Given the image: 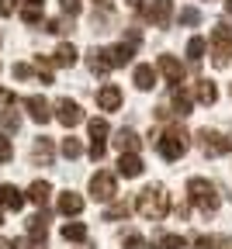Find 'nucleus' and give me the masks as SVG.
<instances>
[{
    "mask_svg": "<svg viewBox=\"0 0 232 249\" xmlns=\"http://www.w3.org/2000/svg\"><path fill=\"white\" fill-rule=\"evenodd\" d=\"M59 4H62V14H70V18H77V14L83 11L80 0H59Z\"/></svg>",
    "mask_w": 232,
    "mask_h": 249,
    "instance_id": "obj_38",
    "label": "nucleus"
},
{
    "mask_svg": "<svg viewBox=\"0 0 232 249\" xmlns=\"http://www.w3.org/2000/svg\"><path fill=\"white\" fill-rule=\"evenodd\" d=\"M118 173H121L125 180L142 177V160H139L135 152H121V160H118Z\"/></svg>",
    "mask_w": 232,
    "mask_h": 249,
    "instance_id": "obj_13",
    "label": "nucleus"
},
{
    "mask_svg": "<svg viewBox=\"0 0 232 249\" xmlns=\"http://www.w3.org/2000/svg\"><path fill=\"white\" fill-rule=\"evenodd\" d=\"M225 11H229V14H232V0H225Z\"/></svg>",
    "mask_w": 232,
    "mask_h": 249,
    "instance_id": "obj_44",
    "label": "nucleus"
},
{
    "mask_svg": "<svg viewBox=\"0 0 232 249\" xmlns=\"http://www.w3.org/2000/svg\"><path fill=\"white\" fill-rule=\"evenodd\" d=\"M121 246H125V249H149V246H146V239H142V235H135V232H128Z\"/></svg>",
    "mask_w": 232,
    "mask_h": 249,
    "instance_id": "obj_34",
    "label": "nucleus"
},
{
    "mask_svg": "<svg viewBox=\"0 0 232 249\" xmlns=\"http://www.w3.org/2000/svg\"><path fill=\"white\" fill-rule=\"evenodd\" d=\"M197 21H201V11L197 7H184L180 11V24H197Z\"/></svg>",
    "mask_w": 232,
    "mask_h": 249,
    "instance_id": "obj_35",
    "label": "nucleus"
},
{
    "mask_svg": "<svg viewBox=\"0 0 232 249\" xmlns=\"http://www.w3.org/2000/svg\"><path fill=\"white\" fill-rule=\"evenodd\" d=\"M187 194H191V204H194L197 211H205V214H215V211H218V204H222L218 187H215V183H208L205 177L187 180Z\"/></svg>",
    "mask_w": 232,
    "mask_h": 249,
    "instance_id": "obj_2",
    "label": "nucleus"
},
{
    "mask_svg": "<svg viewBox=\"0 0 232 249\" xmlns=\"http://www.w3.org/2000/svg\"><path fill=\"white\" fill-rule=\"evenodd\" d=\"M197 101H201V104H215L218 101V90H215V83L212 80H197Z\"/></svg>",
    "mask_w": 232,
    "mask_h": 249,
    "instance_id": "obj_27",
    "label": "nucleus"
},
{
    "mask_svg": "<svg viewBox=\"0 0 232 249\" xmlns=\"http://www.w3.org/2000/svg\"><path fill=\"white\" fill-rule=\"evenodd\" d=\"M24 107H28V118H31V121H39V124H45V121L52 118V114H49V101L39 97V93H35V97H28Z\"/></svg>",
    "mask_w": 232,
    "mask_h": 249,
    "instance_id": "obj_14",
    "label": "nucleus"
},
{
    "mask_svg": "<svg viewBox=\"0 0 232 249\" xmlns=\"http://www.w3.org/2000/svg\"><path fill=\"white\" fill-rule=\"evenodd\" d=\"M87 62H90V73H94V76H108V73L115 70V66H111V59H108V52H104V49H94Z\"/></svg>",
    "mask_w": 232,
    "mask_h": 249,
    "instance_id": "obj_16",
    "label": "nucleus"
},
{
    "mask_svg": "<svg viewBox=\"0 0 232 249\" xmlns=\"http://www.w3.org/2000/svg\"><path fill=\"white\" fill-rule=\"evenodd\" d=\"M31 160L42 163V166H49L52 163V142L49 139H35V145H31Z\"/></svg>",
    "mask_w": 232,
    "mask_h": 249,
    "instance_id": "obj_22",
    "label": "nucleus"
},
{
    "mask_svg": "<svg viewBox=\"0 0 232 249\" xmlns=\"http://www.w3.org/2000/svg\"><path fill=\"white\" fill-rule=\"evenodd\" d=\"M45 31H49V35H62V31H66V21H62V18H52V21H45Z\"/></svg>",
    "mask_w": 232,
    "mask_h": 249,
    "instance_id": "obj_39",
    "label": "nucleus"
},
{
    "mask_svg": "<svg viewBox=\"0 0 232 249\" xmlns=\"http://www.w3.org/2000/svg\"><path fill=\"white\" fill-rule=\"evenodd\" d=\"M170 14H174V0H153V4L146 7V21L156 24V28H167Z\"/></svg>",
    "mask_w": 232,
    "mask_h": 249,
    "instance_id": "obj_9",
    "label": "nucleus"
},
{
    "mask_svg": "<svg viewBox=\"0 0 232 249\" xmlns=\"http://www.w3.org/2000/svg\"><path fill=\"white\" fill-rule=\"evenodd\" d=\"M59 211H62V214H80V211H83V197L73 194V191L59 194Z\"/></svg>",
    "mask_w": 232,
    "mask_h": 249,
    "instance_id": "obj_20",
    "label": "nucleus"
},
{
    "mask_svg": "<svg viewBox=\"0 0 232 249\" xmlns=\"http://www.w3.org/2000/svg\"><path fill=\"white\" fill-rule=\"evenodd\" d=\"M28 232L35 242H42L49 235V214H35V218H28Z\"/></svg>",
    "mask_w": 232,
    "mask_h": 249,
    "instance_id": "obj_25",
    "label": "nucleus"
},
{
    "mask_svg": "<svg viewBox=\"0 0 232 249\" xmlns=\"http://www.w3.org/2000/svg\"><path fill=\"white\" fill-rule=\"evenodd\" d=\"M194 246H197V249H215V246H222V239H215V235H197Z\"/></svg>",
    "mask_w": 232,
    "mask_h": 249,
    "instance_id": "obj_37",
    "label": "nucleus"
},
{
    "mask_svg": "<svg viewBox=\"0 0 232 249\" xmlns=\"http://www.w3.org/2000/svg\"><path fill=\"white\" fill-rule=\"evenodd\" d=\"M135 208H139V214L146 218V222H159V218H167V211H170V194H167V187H163V183H149L146 191L139 194Z\"/></svg>",
    "mask_w": 232,
    "mask_h": 249,
    "instance_id": "obj_1",
    "label": "nucleus"
},
{
    "mask_svg": "<svg viewBox=\"0 0 232 249\" xmlns=\"http://www.w3.org/2000/svg\"><path fill=\"white\" fill-rule=\"evenodd\" d=\"M212 42H215V66H229V52H232V42H229V28L225 24H215L212 31Z\"/></svg>",
    "mask_w": 232,
    "mask_h": 249,
    "instance_id": "obj_8",
    "label": "nucleus"
},
{
    "mask_svg": "<svg viewBox=\"0 0 232 249\" xmlns=\"http://www.w3.org/2000/svg\"><path fill=\"white\" fill-rule=\"evenodd\" d=\"M45 14V0H24V7H21V21L24 24H39Z\"/></svg>",
    "mask_w": 232,
    "mask_h": 249,
    "instance_id": "obj_18",
    "label": "nucleus"
},
{
    "mask_svg": "<svg viewBox=\"0 0 232 249\" xmlns=\"http://www.w3.org/2000/svg\"><path fill=\"white\" fill-rule=\"evenodd\" d=\"M83 249H90V246H83Z\"/></svg>",
    "mask_w": 232,
    "mask_h": 249,
    "instance_id": "obj_47",
    "label": "nucleus"
},
{
    "mask_svg": "<svg viewBox=\"0 0 232 249\" xmlns=\"http://www.w3.org/2000/svg\"><path fill=\"white\" fill-rule=\"evenodd\" d=\"M125 214H128V204L118 201V204H111V208L104 211V222H118V218H125Z\"/></svg>",
    "mask_w": 232,
    "mask_h": 249,
    "instance_id": "obj_31",
    "label": "nucleus"
},
{
    "mask_svg": "<svg viewBox=\"0 0 232 249\" xmlns=\"http://www.w3.org/2000/svg\"><path fill=\"white\" fill-rule=\"evenodd\" d=\"M11 160H14V145L7 135H0V163H11Z\"/></svg>",
    "mask_w": 232,
    "mask_h": 249,
    "instance_id": "obj_33",
    "label": "nucleus"
},
{
    "mask_svg": "<svg viewBox=\"0 0 232 249\" xmlns=\"http://www.w3.org/2000/svg\"><path fill=\"white\" fill-rule=\"evenodd\" d=\"M0 225H4V211H0Z\"/></svg>",
    "mask_w": 232,
    "mask_h": 249,
    "instance_id": "obj_45",
    "label": "nucleus"
},
{
    "mask_svg": "<svg viewBox=\"0 0 232 249\" xmlns=\"http://www.w3.org/2000/svg\"><path fill=\"white\" fill-rule=\"evenodd\" d=\"M24 201H28V197L18 191L14 183H0V204H4L7 211H21V208H24Z\"/></svg>",
    "mask_w": 232,
    "mask_h": 249,
    "instance_id": "obj_12",
    "label": "nucleus"
},
{
    "mask_svg": "<svg viewBox=\"0 0 232 249\" xmlns=\"http://www.w3.org/2000/svg\"><path fill=\"white\" fill-rule=\"evenodd\" d=\"M0 128H4V132H18L21 128V118H18L14 107H11V114H0Z\"/></svg>",
    "mask_w": 232,
    "mask_h": 249,
    "instance_id": "obj_30",
    "label": "nucleus"
},
{
    "mask_svg": "<svg viewBox=\"0 0 232 249\" xmlns=\"http://www.w3.org/2000/svg\"><path fill=\"white\" fill-rule=\"evenodd\" d=\"M90 194H94V201H111V197L118 194V180H115V173L97 170V173L90 177Z\"/></svg>",
    "mask_w": 232,
    "mask_h": 249,
    "instance_id": "obj_7",
    "label": "nucleus"
},
{
    "mask_svg": "<svg viewBox=\"0 0 232 249\" xmlns=\"http://www.w3.org/2000/svg\"><path fill=\"white\" fill-rule=\"evenodd\" d=\"M170 101H174V111H177L180 118H187V114H191V107H194L191 93H187V90H180V87H177V90L170 93Z\"/></svg>",
    "mask_w": 232,
    "mask_h": 249,
    "instance_id": "obj_24",
    "label": "nucleus"
},
{
    "mask_svg": "<svg viewBox=\"0 0 232 249\" xmlns=\"http://www.w3.org/2000/svg\"><path fill=\"white\" fill-rule=\"evenodd\" d=\"M184 246H187L184 235H163L159 239V249H184Z\"/></svg>",
    "mask_w": 232,
    "mask_h": 249,
    "instance_id": "obj_32",
    "label": "nucleus"
},
{
    "mask_svg": "<svg viewBox=\"0 0 232 249\" xmlns=\"http://www.w3.org/2000/svg\"><path fill=\"white\" fill-rule=\"evenodd\" d=\"M49 194H52V183H49V180H35V183L28 187V201H35L39 208H45Z\"/></svg>",
    "mask_w": 232,
    "mask_h": 249,
    "instance_id": "obj_19",
    "label": "nucleus"
},
{
    "mask_svg": "<svg viewBox=\"0 0 232 249\" xmlns=\"http://www.w3.org/2000/svg\"><path fill=\"white\" fill-rule=\"evenodd\" d=\"M56 118L66 124V128H73V124H80V121H83V111H80V104H77V101L62 97V101L56 104Z\"/></svg>",
    "mask_w": 232,
    "mask_h": 249,
    "instance_id": "obj_10",
    "label": "nucleus"
},
{
    "mask_svg": "<svg viewBox=\"0 0 232 249\" xmlns=\"http://www.w3.org/2000/svg\"><path fill=\"white\" fill-rule=\"evenodd\" d=\"M156 149H159V156H163L167 163H177L180 156L187 152V132H184V128H167V132L159 135Z\"/></svg>",
    "mask_w": 232,
    "mask_h": 249,
    "instance_id": "obj_3",
    "label": "nucleus"
},
{
    "mask_svg": "<svg viewBox=\"0 0 232 249\" xmlns=\"http://www.w3.org/2000/svg\"><path fill=\"white\" fill-rule=\"evenodd\" d=\"M11 107H14V93H11L7 87H0V114L11 111Z\"/></svg>",
    "mask_w": 232,
    "mask_h": 249,
    "instance_id": "obj_36",
    "label": "nucleus"
},
{
    "mask_svg": "<svg viewBox=\"0 0 232 249\" xmlns=\"http://www.w3.org/2000/svg\"><path fill=\"white\" fill-rule=\"evenodd\" d=\"M11 73H14L18 80H28V76H31V66H28V62H14V70H11Z\"/></svg>",
    "mask_w": 232,
    "mask_h": 249,
    "instance_id": "obj_40",
    "label": "nucleus"
},
{
    "mask_svg": "<svg viewBox=\"0 0 232 249\" xmlns=\"http://www.w3.org/2000/svg\"><path fill=\"white\" fill-rule=\"evenodd\" d=\"M62 239L66 242H83L87 239V225L83 222H66L62 225Z\"/></svg>",
    "mask_w": 232,
    "mask_h": 249,
    "instance_id": "obj_26",
    "label": "nucleus"
},
{
    "mask_svg": "<svg viewBox=\"0 0 232 249\" xmlns=\"http://www.w3.org/2000/svg\"><path fill=\"white\" fill-rule=\"evenodd\" d=\"M121 90L115 87V83H104L101 90H97V107H101V111H118L121 107Z\"/></svg>",
    "mask_w": 232,
    "mask_h": 249,
    "instance_id": "obj_11",
    "label": "nucleus"
},
{
    "mask_svg": "<svg viewBox=\"0 0 232 249\" xmlns=\"http://www.w3.org/2000/svg\"><path fill=\"white\" fill-rule=\"evenodd\" d=\"M115 149H118V152H135V149H139V135L132 132V128H121V132L115 135Z\"/></svg>",
    "mask_w": 232,
    "mask_h": 249,
    "instance_id": "obj_21",
    "label": "nucleus"
},
{
    "mask_svg": "<svg viewBox=\"0 0 232 249\" xmlns=\"http://www.w3.org/2000/svg\"><path fill=\"white\" fill-rule=\"evenodd\" d=\"M59 149H62L66 160H80V156H83V145H80V139H73V135H70V139H62Z\"/></svg>",
    "mask_w": 232,
    "mask_h": 249,
    "instance_id": "obj_29",
    "label": "nucleus"
},
{
    "mask_svg": "<svg viewBox=\"0 0 232 249\" xmlns=\"http://www.w3.org/2000/svg\"><path fill=\"white\" fill-rule=\"evenodd\" d=\"M159 73L167 76L170 83H180V80H184V66H180L174 55H159Z\"/></svg>",
    "mask_w": 232,
    "mask_h": 249,
    "instance_id": "obj_17",
    "label": "nucleus"
},
{
    "mask_svg": "<svg viewBox=\"0 0 232 249\" xmlns=\"http://www.w3.org/2000/svg\"><path fill=\"white\" fill-rule=\"evenodd\" d=\"M0 249H11V242H7V239H0Z\"/></svg>",
    "mask_w": 232,
    "mask_h": 249,
    "instance_id": "obj_43",
    "label": "nucleus"
},
{
    "mask_svg": "<svg viewBox=\"0 0 232 249\" xmlns=\"http://www.w3.org/2000/svg\"><path fill=\"white\" fill-rule=\"evenodd\" d=\"M97 4H104V0H97Z\"/></svg>",
    "mask_w": 232,
    "mask_h": 249,
    "instance_id": "obj_46",
    "label": "nucleus"
},
{
    "mask_svg": "<svg viewBox=\"0 0 232 249\" xmlns=\"http://www.w3.org/2000/svg\"><path fill=\"white\" fill-rule=\"evenodd\" d=\"M205 49H208V42H205L201 35H194V38L187 42V59H191V62H201V59H205Z\"/></svg>",
    "mask_w": 232,
    "mask_h": 249,
    "instance_id": "obj_28",
    "label": "nucleus"
},
{
    "mask_svg": "<svg viewBox=\"0 0 232 249\" xmlns=\"http://www.w3.org/2000/svg\"><path fill=\"white\" fill-rule=\"evenodd\" d=\"M197 142H201L205 156H225V152H232V135H222L215 128H201V132H197Z\"/></svg>",
    "mask_w": 232,
    "mask_h": 249,
    "instance_id": "obj_5",
    "label": "nucleus"
},
{
    "mask_svg": "<svg viewBox=\"0 0 232 249\" xmlns=\"http://www.w3.org/2000/svg\"><path fill=\"white\" fill-rule=\"evenodd\" d=\"M135 49H139V31L132 28L125 42H118V45H111V49H104V52H108V59H111V66H128L132 55H135Z\"/></svg>",
    "mask_w": 232,
    "mask_h": 249,
    "instance_id": "obj_6",
    "label": "nucleus"
},
{
    "mask_svg": "<svg viewBox=\"0 0 232 249\" xmlns=\"http://www.w3.org/2000/svg\"><path fill=\"white\" fill-rule=\"evenodd\" d=\"M18 7V0H0V18H11Z\"/></svg>",
    "mask_w": 232,
    "mask_h": 249,
    "instance_id": "obj_41",
    "label": "nucleus"
},
{
    "mask_svg": "<svg viewBox=\"0 0 232 249\" xmlns=\"http://www.w3.org/2000/svg\"><path fill=\"white\" fill-rule=\"evenodd\" d=\"M132 80H135L139 90H153V87H156V70L142 62V66H135V76H132Z\"/></svg>",
    "mask_w": 232,
    "mask_h": 249,
    "instance_id": "obj_23",
    "label": "nucleus"
},
{
    "mask_svg": "<svg viewBox=\"0 0 232 249\" xmlns=\"http://www.w3.org/2000/svg\"><path fill=\"white\" fill-rule=\"evenodd\" d=\"M87 128H90V160L94 163H101L104 160V152H108V121L104 118H90L87 121Z\"/></svg>",
    "mask_w": 232,
    "mask_h": 249,
    "instance_id": "obj_4",
    "label": "nucleus"
},
{
    "mask_svg": "<svg viewBox=\"0 0 232 249\" xmlns=\"http://www.w3.org/2000/svg\"><path fill=\"white\" fill-rule=\"evenodd\" d=\"M77 45L73 42H62L56 52H52V66H77Z\"/></svg>",
    "mask_w": 232,
    "mask_h": 249,
    "instance_id": "obj_15",
    "label": "nucleus"
},
{
    "mask_svg": "<svg viewBox=\"0 0 232 249\" xmlns=\"http://www.w3.org/2000/svg\"><path fill=\"white\" fill-rule=\"evenodd\" d=\"M125 4H128V7H139V4H142V0H125Z\"/></svg>",
    "mask_w": 232,
    "mask_h": 249,
    "instance_id": "obj_42",
    "label": "nucleus"
}]
</instances>
